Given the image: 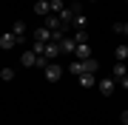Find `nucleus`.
<instances>
[{"mask_svg": "<svg viewBox=\"0 0 128 125\" xmlns=\"http://www.w3.org/2000/svg\"><path fill=\"white\" fill-rule=\"evenodd\" d=\"M97 88H100L102 97H111V94H114V88H117V80H114V77H102L100 83H97Z\"/></svg>", "mask_w": 128, "mask_h": 125, "instance_id": "f257e3e1", "label": "nucleus"}, {"mask_svg": "<svg viewBox=\"0 0 128 125\" xmlns=\"http://www.w3.org/2000/svg\"><path fill=\"white\" fill-rule=\"evenodd\" d=\"M43 74H46L48 83H57V80L63 77V65H60V63H51L48 68H43Z\"/></svg>", "mask_w": 128, "mask_h": 125, "instance_id": "f03ea898", "label": "nucleus"}, {"mask_svg": "<svg viewBox=\"0 0 128 125\" xmlns=\"http://www.w3.org/2000/svg\"><path fill=\"white\" fill-rule=\"evenodd\" d=\"M20 63L26 65V68H37V63H40V54H34V51H23V57H20Z\"/></svg>", "mask_w": 128, "mask_h": 125, "instance_id": "7ed1b4c3", "label": "nucleus"}, {"mask_svg": "<svg viewBox=\"0 0 128 125\" xmlns=\"http://www.w3.org/2000/svg\"><path fill=\"white\" fill-rule=\"evenodd\" d=\"M17 37H14V31H6L3 34V37H0V48H3V51H9V48H14V46H17Z\"/></svg>", "mask_w": 128, "mask_h": 125, "instance_id": "20e7f679", "label": "nucleus"}, {"mask_svg": "<svg viewBox=\"0 0 128 125\" xmlns=\"http://www.w3.org/2000/svg\"><path fill=\"white\" fill-rule=\"evenodd\" d=\"M34 14L48 17V14H51V3H48V0H34Z\"/></svg>", "mask_w": 128, "mask_h": 125, "instance_id": "39448f33", "label": "nucleus"}, {"mask_svg": "<svg viewBox=\"0 0 128 125\" xmlns=\"http://www.w3.org/2000/svg\"><path fill=\"white\" fill-rule=\"evenodd\" d=\"M43 54L48 57V60H57L60 54H63V48H60V43H46V51Z\"/></svg>", "mask_w": 128, "mask_h": 125, "instance_id": "423d86ee", "label": "nucleus"}, {"mask_svg": "<svg viewBox=\"0 0 128 125\" xmlns=\"http://www.w3.org/2000/svg\"><path fill=\"white\" fill-rule=\"evenodd\" d=\"M60 48H63V54H71V57H74V51H77V40H74V37L60 40Z\"/></svg>", "mask_w": 128, "mask_h": 125, "instance_id": "0eeeda50", "label": "nucleus"}, {"mask_svg": "<svg viewBox=\"0 0 128 125\" xmlns=\"http://www.w3.org/2000/svg\"><path fill=\"white\" fill-rule=\"evenodd\" d=\"M43 26H46V28H51V31H57V28H66V26H63V20H60V14H48Z\"/></svg>", "mask_w": 128, "mask_h": 125, "instance_id": "6e6552de", "label": "nucleus"}, {"mask_svg": "<svg viewBox=\"0 0 128 125\" xmlns=\"http://www.w3.org/2000/svg\"><path fill=\"white\" fill-rule=\"evenodd\" d=\"M74 57H77V60H91V46H88V43H80L77 51H74Z\"/></svg>", "mask_w": 128, "mask_h": 125, "instance_id": "1a4fd4ad", "label": "nucleus"}, {"mask_svg": "<svg viewBox=\"0 0 128 125\" xmlns=\"http://www.w3.org/2000/svg\"><path fill=\"white\" fill-rule=\"evenodd\" d=\"M12 31H14V37H17L20 43H26V23H23V20H14Z\"/></svg>", "mask_w": 128, "mask_h": 125, "instance_id": "9d476101", "label": "nucleus"}, {"mask_svg": "<svg viewBox=\"0 0 128 125\" xmlns=\"http://www.w3.org/2000/svg\"><path fill=\"white\" fill-rule=\"evenodd\" d=\"M34 40H40V43H51V28H46V26L34 28Z\"/></svg>", "mask_w": 128, "mask_h": 125, "instance_id": "9b49d317", "label": "nucleus"}, {"mask_svg": "<svg viewBox=\"0 0 128 125\" xmlns=\"http://www.w3.org/2000/svg\"><path fill=\"white\" fill-rule=\"evenodd\" d=\"M111 77H114L117 83H120L122 77H128V68H125V63H114V68H111Z\"/></svg>", "mask_w": 128, "mask_h": 125, "instance_id": "f8f14e48", "label": "nucleus"}, {"mask_svg": "<svg viewBox=\"0 0 128 125\" xmlns=\"http://www.w3.org/2000/svg\"><path fill=\"white\" fill-rule=\"evenodd\" d=\"M114 57H117V63H125V60H128V46H125V43H120V46H117Z\"/></svg>", "mask_w": 128, "mask_h": 125, "instance_id": "ddd939ff", "label": "nucleus"}, {"mask_svg": "<svg viewBox=\"0 0 128 125\" xmlns=\"http://www.w3.org/2000/svg\"><path fill=\"white\" fill-rule=\"evenodd\" d=\"M94 80H97V74H80V77H77V83H80L82 88H91V85H94Z\"/></svg>", "mask_w": 128, "mask_h": 125, "instance_id": "4468645a", "label": "nucleus"}, {"mask_svg": "<svg viewBox=\"0 0 128 125\" xmlns=\"http://www.w3.org/2000/svg\"><path fill=\"white\" fill-rule=\"evenodd\" d=\"M114 34H120V37H128V20H120V23H114Z\"/></svg>", "mask_w": 128, "mask_h": 125, "instance_id": "2eb2a0df", "label": "nucleus"}, {"mask_svg": "<svg viewBox=\"0 0 128 125\" xmlns=\"http://www.w3.org/2000/svg\"><path fill=\"white\" fill-rule=\"evenodd\" d=\"M66 11V0H51V14H63Z\"/></svg>", "mask_w": 128, "mask_h": 125, "instance_id": "dca6fc26", "label": "nucleus"}, {"mask_svg": "<svg viewBox=\"0 0 128 125\" xmlns=\"http://www.w3.org/2000/svg\"><path fill=\"white\" fill-rule=\"evenodd\" d=\"M71 37L77 40V46H80V43H88V31H86V28H77V31H74Z\"/></svg>", "mask_w": 128, "mask_h": 125, "instance_id": "f3484780", "label": "nucleus"}, {"mask_svg": "<svg viewBox=\"0 0 128 125\" xmlns=\"http://www.w3.org/2000/svg\"><path fill=\"white\" fill-rule=\"evenodd\" d=\"M0 80H3V83H12L14 80V68H3L0 71Z\"/></svg>", "mask_w": 128, "mask_h": 125, "instance_id": "a211bd4d", "label": "nucleus"}, {"mask_svg": "<svg viewBox=\"0 0 128 125\" xmlns=\"http://www.w3.org/2000/svg\"><path fill=\"white\" fill-rule=\"evenodd\" d=\"M120 88H125V91H128V77H122V80H120Z\"/></svg>", "mask_w": 128, "mask_h": 125, "instance_id": "6ab92c4d", "label": "nucleus"}, {"mask_svg": "<svg viewBox=\"0 0 128 125\" xmlns=\"http://www.w3.org/2000/svg\"><path fill=\"white\" fill-rule=\"evenodd\" d=\"M120 120H122V125H128V111H122V117H120Z\"/></svg>", "mask_w": 128, "mask_h": 125, "instance_id": "aec40b11", "label": "nucleus"}, {"mask_svg": "<svg viewBox=\"0 0 128 125\" xmlns=\"http://www.w3.org/2000/svg\"><path fill=\"white\" fill-rule=\"evenodd\" d=\"M88 3H97V0H88Z\"/></svg>", "mask_w": 128, "mask_h": 125, "instance_id": "412c9836", "label": "nucleus"}, {"mask_svg": "<svg viewBox=\"0 0 128 125\" xmlns=\"http://www.w3.org/2000/svg\"><path fill=\"white\" fill-rule=\"evenodd\" d=\"M125 46H128V37H125Z\"/></svg>", "mask_w": 128, "mask_h": 125, "instance_id": "4be33fe9", "label": "nucleus"}, {"mask_svg": "<svg viewBox=\"0 0 128 125\" xmlns=\"http://www.w3.org/2000/svg\"><path fill=\"white\" fill-rule=\"evenodd\" d=\"M48 3H51V0H48Z\"/></svg>", "mask_w": 128, "mask_h": 125, "instance_id": "5701e85b", "label": "nucleus"}]
</instances>
